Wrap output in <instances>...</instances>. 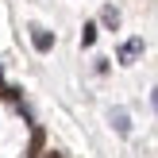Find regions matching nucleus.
<instances>
[{
  "label": "nucleus",
  "mask_w": 158,
  "mask_h": 158,
  "mask_svg": "<svg viewBox=\"0 0 158 158\" xmlns=\"http://www.w3.org/2000/svg\"><path fill=\"white\" fill-rule=\"evenodd\" d=\"M31 43H35V50H50V46H54V35H50V31H43V27H31Z\"/></svg>",
  "instance_id": "2"
},
{
  "label": "nucleus",
  "mask_w": 158,
  "mask_h": 158,
  "mask_svg": "<svg viewBox=\"0 0 158 158\" xmlns=\"http://www.w3.org/2000/svg\"><path fill=\"white\" fill-rule=\"evenodd\" d=\"M100 23H104L108 31H116V27H120V12H116L112 4H108V8H100Z\"/></svg>",
  "instance_id": "4"
},
{
  "label": "nucleus",
  "mask_w": 158,
  "mask_h": 158,
  "mask_svg": "<svg viewBox=\"0 0 158 158\" xmlns=\"http://www.w3.org/2000/svg\"><path fill=\"white\" fill-rule=\"evenodd\" d=\"M151 104H154V112H158V89H154V93H151Z\"/></svg>",
  "instance_id": "7"
},
{
  "label": "nucleus",
  "mask_w": 158,
  "mask_h": 158,
  "mask_svg": "<svg viewBox=\"0 0 158 158\" xmlns=\"http://www.w3.org/2000/svg\"><path fill=\"white\" fill-rule=\"evenodd\" d=\"M39 158H62V154L58 151H46V154H39Z\"/></svg>",
  "instance_id": "8"
},
{
  "label": "nucleus",
  "mask_w": 158,
  "mask_h": 158,
  "mask_svg": "<svg viewBox=\"0 0 158 158\" xmlns=\"http://www.w3.org/2000/svg\"><path fill=\"white\" fill-rule=\"evenodd\" d=\"M143 46H147V43H143L139 35H135V39H127V43H120V50H116V58H120L123 66H131V62H135L139 54H143Z\"/></svg>",
  "instance_id": "1"
},
{
  "label": "nucleus",
  "mask_w": 158,
  "mask_h": 158,
  "mask_svg": "<svg viewBox=\"0 0 158 158\" xmlns=\"http://www.w3.org/2000/svg\"><path fill=\"white\" fill-rule=\"evenodd\" d=\"M112 127L120 131V135H127V131H131V120H127V112H123V108H112Z\"/></svg>",
  "instance_id": "3"
},
{
  "label": "nucleus",
  "mask_w": 158,
  "mask_h": 158,
  "mask_svg": "<svg viewBox=\"0 0 158 158\" xmlns=\"http://www.w3.org/2000/svg\"><path fill=\"white\" fill-rule=\"evenodd\" d=\"M39 151H43V131H31V147H27V158H39Z\"/></svg>",
  "instance_id": "5"
},
{
  "label": "nucleus",
  "mask_w": 158,
  "mask_h": 158,
  "mask_svg": "<svg viewBox=\"0 0 158 158\" xmlns=\"http://www.w3.org/2000/svg\"><path fill=\"white\" fill-rule=\"evenodd\" d=\"M97 43V23H85L81 27V46H93Z\"/></svg>",
  "instance_id": "6"
}]
</instances>
